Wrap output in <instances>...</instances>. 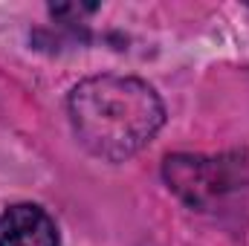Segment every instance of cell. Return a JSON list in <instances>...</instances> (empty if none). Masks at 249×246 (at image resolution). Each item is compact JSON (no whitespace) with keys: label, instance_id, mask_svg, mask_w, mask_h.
Masks as SVG:
<instances>
[{"label":"cell","instance_id":"1","mask_svg":"<svg viewBox=\"0 0 249 246\" xmlns=\"http://www.w3.org/2000/svg\"><path fill=\"white\" fill-rule=\"evenodd\" d=\"M67 113L78 145L105 162L136 157L165 124L157 90L136 75L116 72L78 81L67 96Z\"/></svg>","mask_w":249,"mask_h":246},{"label":"cell","instance_id":"2","mask_svg":"<svg viewBox=\"0 0 249 246\" xmlns=\"http://www.w3.org/2000/svg\"><path fill=\"white\" fill-rule=\"evenodd\" d=\"M162 177L188 209L212 211L226 197L249 185V159L244 154H220V157L174 154L165 157Z\"/></svg>","mask_w":249,"mask_h":246},{"label":"cell","instance_id":"3","mask_svg":"<svg viewBox=\"0 0 249 246\" xmlns=\"http://www.w3.org/2000/svg\"><path fill=\"white\" fill-rule=\"evenodd\" d=\"M0 246H61V238L41 206L18 203L0 214Z\"/></svg>","mask_w":249,"mask_h":246}]
</instances>
